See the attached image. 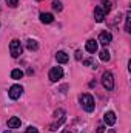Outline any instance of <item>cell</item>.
<instances>
[{
	"mask_svg": "<svg viewBox=\"0 0 131 133\" xmlns=\"http://www.w3.org/2000/svg\"><path fill=\"white\" fill-rule=\"evenodd\" d=\"M79 101H80V104H82L83 110H85V111H88V113H91V111L94 110V107H96V104H94V98H93L91 95H88V93L80 95Z\"/></svg>",
	"mask_w": 131,
	"mask_h": 133,
	"instance_id": "obj_1",
	"label": "cell"
},
{
	"mask_svg": "<svg viewBox=\"0 0 131 133\" xmlns=\"http://www.w3.org/2000/svg\"><path fill=\"white\" fill-rule=\"evenodd\" d=\"M22 51H23V48H22L20 40H17V39L11 40V43H9V53H11V56L12 57H19L22 54Z\"/></svg>",
	"mask_w": 131,
	"mask_h": 133,
	"instance_id": "obj_2",
	"label": "cell"
},
{
	"mask_svg": "<svg viewBox=\"0 0 131 133\" xmlns=\"http://www.w3.org/2000/svg\"><path fill=\"white\" fill-rule=\"evenodd\" d=\"M102 84H103V87L106 90H113L114 88V76H113V73L105 71L102 74Z\"/></svg>",
	"mask_w": 131,
	"mask_h": 133,
	"instance_id": "obj_3",
	"label": "cell"
},
{
	"mask_svg": "<svg viewBox=\"0 0 131 133\" xmlns=\"http://www.w3.org/2000/svg\"><path fill=\"white\" fill-rule=\"evenodd\" d=\"M22 93H23V87H22V85H19V84H16V85L9 87L8 96H9L12 101H16V99H19V98L22 96Z\"/></svg>",
	"mask_w": 131,
	"mask_h": 133,
	"instance_id": "obj_4",
	"label": "cell"
},
{
	"mask_svg": "<svg viewBox=\"0 0 131 133\" xmlns=\"http://www.w3.org/2000/svg\"><path fill=\"white\" fill-rule=\"evenodd\" d=\"M63 77V70H62V66H54V68H51V71H49V81L51 82H57L59 79H62Z\"/></svg>",
	"mask_w": 131,
	"mask_h": 133,
	"instance_id": "obj_5",
	"label": "cell"
},
{
	"mask_svg": "<svg viewBox=\"0 0 131 133\" xmlns=\"http://www.w3.org/2000/svg\"><path fill=\"white\" fill-rule=\"evenodd\" d=\"M111 40H113V36L111 33H108V31H102V33L99 34V42L102 43V45H110L111 43Z\"/></svg>",
	"mask_w": 131,
	"mask_h": 133,
	"instance_id": "obj_6",
	"label": "cell"
},
{
	"mask_svg": "<svg viewBox=\"0 0 131 133\" xmlns=\"http://www.w3.org/2000/svg\"><path fill=\"white\" fill-rule=\"evenodd\" d=\"M103 121L106 125H114L116 124V113L114 111H106L103 115Z\"/></svg>",
	"mask_w": 131,
	"mask_h": 133,
	"instance_id": "obj_7",
	"label": "cell"
},
{
	"mask_svg": "<svg viewBox=\"0 0 131 133\" xmlns=\"http://www.w3.org/2000/svg\"><path fill=\"white\" fill-rule=\"evenodd\" d=\"M105 16H106V14H105V11H103L100 6H97V8L94 9V19H96V22H99V23L103 22V20H105Z\"/></svg>",
	"mask_w": 131,
	"mask_h": 133,
	"instance_id": "obj_8",
	"label": "cell"
},
{
	"mask_svg": "<svg viewBox=\"0 0 131 133\" xmlns=\"http://www.w3.org/2000/svg\"><path fill=\"white\" fill-rule=\"evenodd\" d=\"M86 51H88V53H96V51H97V42H96L94 39H90V40L86 42Z\"/></svg>",
	"mask_w": 131,
	"mask_h": 133,
	"instance_id": "obj_9",
	"label": "cell"
},
{
	"mask_svg": "<svg viewBox=\"0 0 131 133\" xmlns=\"http://www.w3.org/2000/svg\"><path fill=\"white\" fill-rule=\"evenodd\" d=\"M53 20H54V17H53L51 12H42L40 14V22L42 23H51Z\"/></svg>",
	"mask_w": 131,
	"mask_h": 133,
	"instance_id": "obj_10",
	"label": "cell"
},
{
	"mask_svg": "<svg viewBox=\"0 0 131 133\" xmlns=\"http://www.w3.org/2000/svg\"><path fill=\"white\" fill-rule=\"evenodd\" d=\"M8 127H9V129H19V127H20V119L16 118V116L9 118V119H8Z\"/></svg>",
	"mask_w": 131,
	"mask_h": 133,
	"instance_id": "obj_11",
	"label": "cell"
},
{
	"mask_svg": "<svg viewBox=\"0 0 131 133\" xmlns=\"http://www.w3.org/2000/svg\"><path fill=\"white\" fill-rule=\"evenodd\" d=\"M56 59H57L59 64H66L69 57H68V54H66L65 51H59V53L56 54Z\"/></svg>",
	"mask_w": 131,
	"mask_h": 133,
	"instance_id": "obj_12",
	"label": "cell"
},
{
	"mask_svg": "<svg viewBox=\"0 0 131 133\" xmlns=\"http://www.w3.org/2000/svg\"><path fill=\"white\" fill-rule=\"evenodd\" d=\"M63 122H65V116H60L57 121H54V122L49 125V129H51V130H57V129H59V127H60Z\"/></svg>",
	"mask_w": 131,
	"mask_h": 133,
	"instance_id": "obj_13",
	"label": "cell"
},
{
	"mask_svg": "<svg viewBox=\"0 0 131 133\" xmlns=\"http://www.w3.org/2000/svg\"><path fill=\"white\" fill-rule=\"evenodd\" d=\"M26 48H28L30 51H35V50L39 48V43H37L34 39H28V40H26Z\"/></svg>",
	"mask_w": 131,
	"mask_h": 133,
	"instance_id": "obj_14",
	"label": "cell"
},
{
	"mask_svg": "<svg viewBox=\"0 0 131 133\" xmlns=\"http://www.w3.org/2000/svg\"><path fill=\"white\" fill-rule=\"evenodd\" d=\"M125 31L127 33L131 31V11H128L127 16H125Z\"/></svg>",
	"mask_w": 131,
	"mask_h": 133,
	"instance_id": "obj_15",
	"label": "cell"
},
{
	"mask_svg": "<svg viewBox=\"0 0 131 133\" xmlns=\"http://www.w3.org/2000/svg\"><path fill=\"white\" fill-rule=\"evenodd\" d=\"M111 59V56H110V51L108 50H102L100 51V61H103V62H108Z\"/></svg>",
	"mask_w": 131,
	"mask_h": 133,
	"instance_id": "obj_16",
	"label": "cell"
},
{
	"mask_svg": "<svg viewBox=\"0 0 131 133\" xmlns=\"http://www.w3.org/2000/svg\"><path fill=\"white\" fill-rule=\"evenodd\" d=\"M11 77L16 79V81H17V79H22V77H23V71H22V70H12Z\"/></svg>",
	"mask_w": 131,
	"mask_h": 133,
	"instance_id": "obj_17",
	"label": "cell"
},
{
	"mask_svg": "<svg viewBox=\"0 0 131 133\" xmlns=\"http://www.w3.org/2000/svg\"><path fill=\"white\" fill-rule=\"evenodd\" d=\"M62 8H63V6H62V3H60L59 0H54V2H53V9H54V11L60 12V11H62Z\"/></svg>",
	"mask_w": 131,
	"mask_h": 133,
	"instance_id": "obj_18",
	"label": "cell"
},
{
	"mask_svg": "<svg viewBox=\"0 0 131 133\" xmlns=\"http://www.w3.org/2000/svg\"><path fill=\"white\" fill-rule=\"evenodd\" d=\"M102 9L105 11V14H108L110 9H111V2H110V0H103V8H102Z\"/></svg>",
	"mask_w": 131,
	"mask_h": 133,
	"instance_id": "obj_19",
	"label": "cell"
},
{
	"mask_svg": "<svg viewBox=\"0 0 131 133\" xmlns=\"http://www.w3.org/2000/svg\"><path fill=\"white\" fill-rule=\"evenodd\" d=\"M83 64H85V65H88V66H91V68H94V70L97 68V64L94 62V59H86Z\"/></svg>",
	"mask_w": 131,
	"mask_h": 133,
	"instance_id": "obj_20",
	"label": "cell"
},
{
	"mask_svg": "<svg viewBox=\"0 0 131 133\" xmlns=\"http://www.w3.org/2000/svg\"><path fill=\"white\" fill-rule=\"evenodd\" d=\"M19 2H20V0H6V3H8L11 8H16V6L19 5Z\"/></svg>",
	"mask_w": 131,
	"mask_h": 133,
	"instance_id": "obj_21",
	"label": "cell"
},
{
	"mask_svg": "<svg viewBox=\"0 0 131 133\" xmlns=\"http://www.w3.org/2000/svg\"><path fill=\"white\" fill-rule=\"evenodd\" d=\"M23 133H39V130H37L35 127H28V129H26Z\"/></svg>",
	"mask_w": 131,
	"mask_h": 133,
	"instance_id": "obj_22",
	"label": "cell"
},
{
	"mask_svg": "<svg viewBox=\"0 0 131 133\" xmlns=\"http://www.w3.org/2000/svg\"><path fill=\"white\" fill-rule=\"evenodd\" d=\"M105 132V127H103V125H99L97 127V133H103Z\"/></svg>",
	"mask_w": 131,
	"mask_h": 133,
	"instance_id": "obj_23",
	"label": "cell"
},
{
	"mask_svg": "<svg viewBox=\"0 0 131 133\" xmlns=\"http://www.w3.org/2000/svg\"><path fill=\"white\" fill-rule=\"evenodd\" d=\"M80 54H82V53H80V51H76V59H77V61H80V57H82V56H80Z\"/></svg>",
	"mask_w": 131,
	"mask_h": 133,
	"instance_id": "obj_24",
	"label": "cell"
},
{
	"mask_svg": "<svg viewBox=\"0 0 131 133\" xmlns=\"http://www.w3.org/2000/svg\"><path fill=\"white\" fill-rule=\"evenodd\" d=\"M3 133H12V132H9V130H6V132H3Z\"/></svg>",
	"mask_w": 131,
	"mask_h": 133,
	"instance_id": "obj_25",
	"label": "cell"
},
{
	"mask_svg": "<svg viewBox=\"0 0 131 133\" xmlns=\"http://www.w3.org/2000/svg\"><path fill=\"white\" fill-rule=\"evenodd\" d=\"M62 133H71V132H68V130H65V132H62Z\"/></svg>",
	"mask_w": 131,
	"mask_h": 133,
	"instance_id": "obj_26",
	"label": "cell"
},
{
	"mask_svg": "<svg viewBox=\"0 0 131 133\" xmlns=\"http://www.w3.org/2000/svg\"><path fill=\"white\" fill-rule=\"evenodd\" d=\"M110 133H114V130H110Z\"/></svg>",
	"mask_w": 131,
	"mask_h": 133,
	"instance_id": "obj_27",
	"label": "cell"
}]
</instances>
